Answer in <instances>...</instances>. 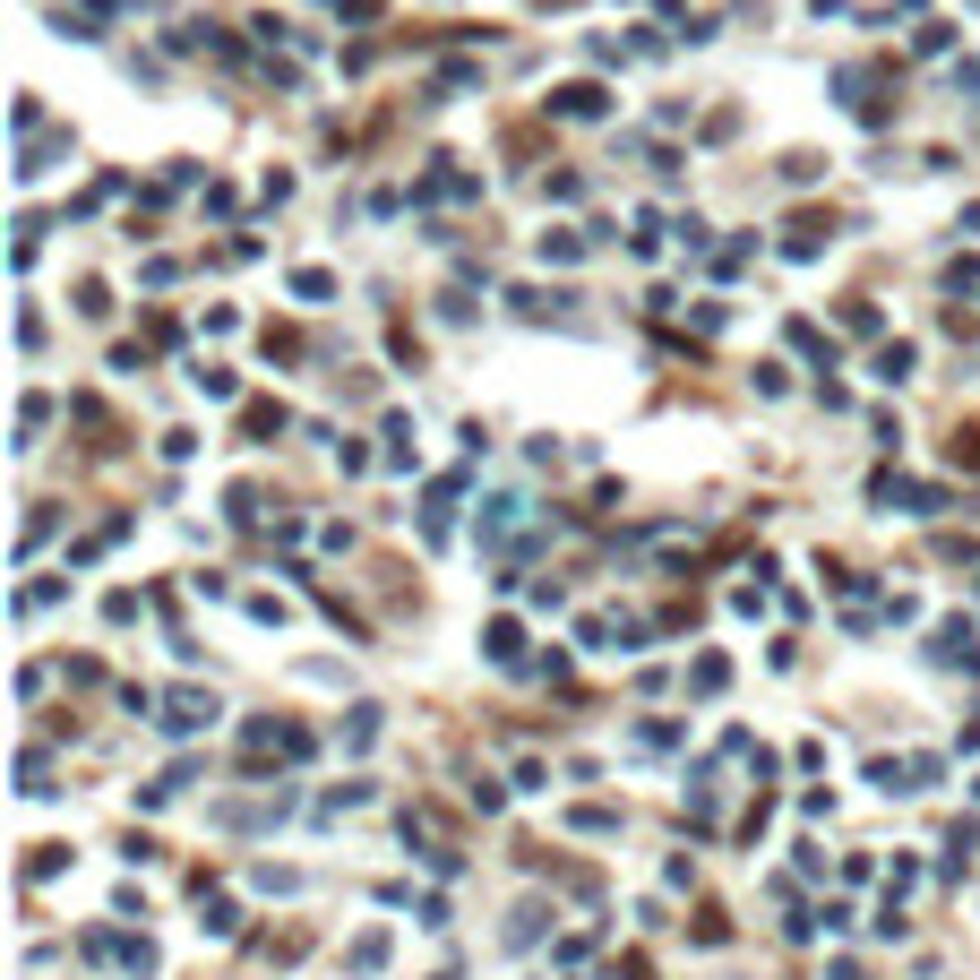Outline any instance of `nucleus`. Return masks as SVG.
I'll use <instances>...</instances> for the list:
<instances>
[{
    "mask_svg": "<svg viewBox=\"0 0 980 980\" xmlns=\"http://www.w3.org/2000/svg\"><path fill=\"white\" fill-rule=\"evenodd\" d=\"M559 112H576V121H594V112H602V86H559Z\"/></svg>",
    "mask_w": 980,
    "mask_h": 980,
    "instance_id": "obj_3",
    "label": "nucleus"
},
{
    "mask_svg": "<svg viewBox=\"0 0 980 980\" xmlns=\"http://www.w3.org/2000/svg\"><path fill=\"white\" fill-rule=\"evenodd\" d=\"M542 258H559V267H568V258H585V241H576V233H542Z\"/></svg>",
    "mask_w": 980,
    "mask_h": 980,
    "instance_id": "obj_6",
    "label": "nucleus"
},
{
    "mask_svg": "<svg viewBox=\"0 0 980 980\" xmlns=\"http://www.w3.org/2000/svg\"><path fill=\"white\" fill-rule=\"evenodd\" d=\"M877 379H912V344H886L877 353Z\"/></svg>",
    "mask_w": 980,
    "mask_h": 980,
    "instance_id": "obj_5",
    "label": "nucleus"
},
{
    "mask_svg": "<svg viewBox=\"0 0 980 980\" xmlns=\"http://www.w3.org/2000/svg\"><path fill=\"white\" fill-rule=\"evenodd\" d=\"M379 740V705H353V723H344V748H370Z\"/></svg>",
    "mask_w": 980,
    "mask_h": 980,
    "instance_id": "obj_4",
    "label": "nucleus"
},
{
    "mask_svg": "<svg viewBox=\"0 0 980 980\" xmlns=\"http://www.w3.org/2000/svg\"><path fill=\"white\" fill-rule=\"evenodd\" d=\"M938 662H963V671H972V628H963V619H946V628H938Z\"/></svg>",
    "mask_w": 980,
    "mask_h": 980,
    "instance_id": "obj_2",
    "label": "nucleus"
},
{
    "mask_svg": "<svg viewBox=\"0 0 980 980\" xmlns=\"http://www.w3.org/2000/svg\"><path fill=\"white\" fill-rule=\"evenodd\" d=\"M198 723H215V697L207 688H172L164 697V731H198Z\"/></svg>",
    "mask_w": 980,
    "mask_h": 980,
    "instance_id": "obj_1",
    "label": "nucleus"
}]
</instances>
